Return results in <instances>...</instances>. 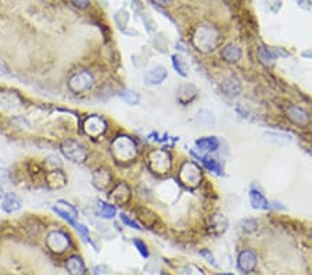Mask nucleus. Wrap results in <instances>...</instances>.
Segmentation results:
<instances>
[{
  "label": "nucleus",
  "mask_w": 312,
  "mask_h": 275,
  "mask_svg": "<svg viewBox=\"0 0 312 275\" xmlns=\"http://www.w3.org/2000/svg\"><path fill=\"white\" fill-rule=\"evenodd\" d=\"M221 35L213 25H200L193 34V44L201 52H213L219 44Z\"/></svg>",
  "instance_id": "nucleus-1"
},
{
  "label": "nucleus",
  "mask_w": 312,
  "mask_h": 275,
  "mask_svg": "<svg viewBox=\"0 0 312 275\" xmlns=\"http://www.w3.org/2000/svg\"><path fill=\"white\" fill-rule=\"evenodd\" d=\"M111 152L117 162H131L136 157V145L129 136H118L111 143Z\"/></svg>",
  "instance_id": "nucleus-2"
},
{
  "label": "nucleus",
  "mask_w": 312,
  "mask_h": 275,
  "mask_svg": "<svg viewBox=\"0 0 312 275\" xmlns=\"http://www.w3.org/2000/svg\"><path fill=\"white\" fill-rule=\"evenodd\" d=\"M61 153L64 154L65 158H68L72 163H84L88 158V149L84 145L74 139H67L61 143Z\"/></svg>",
  "instance_id": "nucleus-3"
},
{
  "label": "nucleus",
  "mask_w": 312,
  "mask_h": 275,
  "mask_svg": "<svg viewBox=\"0 0 312 275\" xmlns=\"http://www.w3.org/2000/svg\"><path fill=\"white\" fill-rule=\"evenodd\" d=\"M46 246L50 251H53L56 255H61L69 249L71 239L68 234H65L64 231L55 230V231H50L46 236Z\"/></svg>",
  "instance_id": "nucleus-4"
},
{
  "label": "nucleus",
  "mask_w": 312,
  "mask_h": 275,
  "mask_svg": "<svg viewBox=\"0 0 312 275\" xmlns=\"http://www.w3.org/2000/svg\"><path fill=\"white\" fill-rule=\"evenodd\" d=\"M93 75L89 71H80L69 77L68 88L74 94H84L93 86Z\"/></svg>",
  "instance_id": "nucleus-5"
},
{
  "label": "nucleus",
  "mask_w": 312,
  "mask_h": 275,
  "mask_svg": "<svg viewBox=\"0 0 312 275\" xmlns=\"http://www.w3.org/2000/svg\"><path fill=\"white\" fill-rule=\"evenodd\" d=\"M24 106L22 99L14 92L2 90L0 92V111L2 113H15Z\"/></svg>",
  "instance_id": "nucleus-6"
},
{
  "label": "nucleus",
  "mask_w": 312,
  "mask_h": 275,
  "mask_svg": "<svg viewBox=\"0 0 312 275\" xmlns=\"http://www.w3.org/2000/svg\"><path fill=\"white\" fill-rule=\"evenodd\" d=\"M179 177H180V181L184 182L185 185L194 188L197 187L198 182L201 181V171L193 163H185Z\"/></svg>",
  "instance_id": "nucleus-7"
},
{
  "label": "nucleus",
  "mask_w": 312,
  "mask_h": 275,
  "mask_svg": "<svg viewBox=\"0 0 312 275\" xmlns=\"http://www.w3.org/2000/svg\"><path fill=\"white\" fill-rule=\"evenodd\" d=\"M150 167L157 172L168 171L171 167V160H169L168 153L163 152V150H155L151 152L149 156Z\"/></svg>",
  "instance_id": "nucleus-8"
},
{
  "label": "nucleus",
  "mask_w": 312,
  "mask_h": 275,
  "mask_svg": "<svg viewBox=\"0 0 312 275\" xmlns=\"http://www.w3.org/2000/svg\"><path fill=\"white\" fill-rule=\"evenodd\" d=\"M85 132L88 133L89 136L97 138L100 135H103L107 129V124L103 118L99 116H92V117L86 118V121L84 124Z\"/></svg>",
  "instance_id": "nucleus-9"
},
{
  "label": "nucleus",
  "mask_w": 312,
  "mask_h": 275,
  "mask_svg": "<svg viewBox=\"0 0 312 275\" xmlns=\"http://www.w3.org/2000/svg\"><path fill=\"white\" fill-rule=\"evenodd\" d=\"M55 213H57L61 218L67 220V222H69L71 225H75V218L78 217V210L75 209L72 204H69L67 201L64 200H59L56 207H53Z\"/></svg>",
  "instance_id": "nucleus-10"
},
{
  "label": "nucleus",
  "mask_w": 312,
  "mask_h": 275,
  "mask_svg": "<svg viewBox=\"0 0 312 275\" xmlns=\"http://www.w3.org/2000/svg\"><path fill=\"white\" fill-rule=\"evenodd\" d=\"M239 268L243 272H253L257 267V256L251 250H243L238 257Z\"/></svg>",
  "instance_id": "nucleus-11"
},
{
  "label": "nucleus",
  "mask_w": 312,
  "mask_h": 275,
  "mask_svg": "<svg viewBox=\"0 0 312 275\" xmlns=\"http://www.w3.org/2000/svg\"><path fill=\"white\" fill-rule=\"evenodd\" d=\"M168 77V71L163 65H157L153 70H150L147 74L144 75V84L149 86H155V85H161Z\"/></svg>",
  "instance_id": "nucleus-12"
},
{
  "label": "nucleus",
  "mask_w": 312,
  "mask_h": 275,
  "mask_svg": "<svg viewBox=\"0 0 312 275\" xmlns=\"http://www.w3.org/2000/svg\"><path fill=\"white\" fill-rule=\"evenodd\" d=\"M109 197L110 200L114 201L115 204H125L131 199V189L126 184L121 182L118 185H115L114 189L110 192Z\"/></svg>",
  "instance_id": "nucleus-13"
},
{
  "label": "nucleus",
  "mask_w": 312,
  "mask_h": 275,
  "mask_svg": "<svg viewBox=\"0 0 312 275\" xmlns=\"http://www.w3.org/2000/svg\"><path fill=\"white\" fill-rule=\"evenodd\" d=\"M286 116L290 121L297 124L300 127H305L309 123V116H308L307 111L304 108L297 107V106H289L286 108Z\"/></svg>",
  "instance_id": "nucleus-14"
},
{
  "label": "nucleus",
  "mask_w": 312,
  "mask_h": 275,
  "mask_svg": "<svg viewBox=\"0 0 312 275\" xmlns=\"http://www.w3.org/2000/svg\"><path fill=\"white\" fill-rule=\"evenodd\" d=\"M65 268L69 272V275H85L86 274V267L82 260V257L78 255L71 256L65 261Z\"/></svg>",
  "instance_id": "nucleus-15"
},
{
  "label": "nucleus",
  "mask_w": 312,
  "mask_h": 275,
  "mask_svg": "<svg viewBox=\"0 0 312 275\" xmlns=\"http://www.w3.org/2000/svg\"><path fill=\"white\" fill-rule=\"evenodd\" d=\"M92 181H93L94 187L99 188L101 191L107 189V188L111 185V181H113V177L107 168H99L93 172V177H92Z\"/></svg>",
  "instance_id": "nucleus-16"
},
{
  "label": "nucleus",
  "mask_w": 312,
  "mask_h": 275,
  "mask_svg": "<svg viewBox=\"0 0 312 275\" xmlns=\"http://www.w3.org/2000/svg\"><path fill=\"white\" fill-rule=\"evenodd\" d=\"M46 181H47V185L53 189H60L63 188L67 184V177L65 174L61 171V168H57V170H51V171H47L46 174Z\"/></svg>",
  "instance_id": "nucleus-17"
},
{
  "label": "nucleus",
  "mask_w": 312,
  "mask_h": 275,
  "mask_svg": "<svg viewBox=\"0 0 312 275\" xmlns=\"http://www.w3.org/2000/svg\"><path fill=\"white\" fill-rule=\"evenodd\" d=\"M221 86H222L223 94L226 96H230V98L238 96L242 92V85H240V81L236 77H228L226 79H223Z\"/></svg>",
  "instance_id": "nucleus-18"
},
{
  "label": "nucleus",
  "mask_w": 312,
  "mask_h": 275,
  "mask_svg": "<svg viewBox=\"0 0 312 275\" xmlns=\"http://www.w3.org/2000/svg\"><path fill=\"white\" fill-rule=\"evenodd\" d=\"M221 56L226 63H238L239 60L242 59V50L238 44L229 43L223 48Z\"/></svg>",
  "instance_id": "nucleus-19"
},
{
  "label": "nucleus",
  "mask_w": 312,
  "mask_h": 275,
  "mask_svg": "<svg viewBox=\"0 0 312 275\" xmlns=\"http://www.w3.org/2000/svg\"><path fill=\"white\" fill-rule=\"evenodd\" d=\"M21 206H22V201H21L20 197L14 195V193H9V195L5 197L3 203H2V210L11 214V213L18 212Z\"/></svg>",
  "instance_id": "nucleus-20"
},
{
  "label": "nucleus",
  "mask_w": 312,
  "mask_h": 275,
  "mask_svg": "<svg viewBox=\"0 0 312 275\" xmlns=\"http://www.w3.org/2000/svg\"><path fill=\"white\" fill-rule=\"evenodd\" d=\"M250 203H251L253 209H257V210H268L269 209V201L267 200V197L255 189L250 191Z\"/></svg>",
  "instance_id": "nucleus-21"
},
{
  "label": "nucleus",
  "mask_w": 312,
  "mask_h": 275,
  "mask_svg": "<svg viewBox=\"0 0 312 275\" xmlns=\"http://www.w3.org/2000/svg\"><path fill=\"white\" fill-rule=\"evenodd\" d=\"M197 96V89L194 88L193 85H184L180 86L178 92V100L182 104L190 103L192 100H194Z\"/></svg>",
  "instance_id": "nucleus-22"
},
{
  "label": "nucleus",
  "mask_w": 312,
  "mask_h": 275,
  "mask_svg": "<svg viewBox=\"0 0 312 275\" xmlns=\"http://www.w3.org/2000/svg\"><path fill=\"white\" fill-rule=\"evenodd\" d=\"M196 146L204 152H215L219 148V141L215 136L201 138V139L196 141Z\"/></svg>",
  "instance_id": "nucleus-23"
},
{
  "label": "nucleus",
  "mask_w": 312,
  "mask_h": 275,
  "mask_svg": "<svg viewBox=\"0 0 312 275\" xmlns=\"http://www.w3.org/2000/svg\"><path fill=\"white\" fill-rule=\"evenodd\" d=\"M97 214L103 218H107V220H113L117 216V209L110 203L99 200L97 201Z\"/></svg>",
  "instance_id": "nucleus-24"
},
{
  "label": "nucleus",
  "mask_w": 312,
  "mask_h": 275,
  "mask_svg": "<svg viewBox=\"0 0 312 275\" xmlns=\"http://www.w3.org/2000/svg\"><path fill=\"white\" fill-rule=\"evenodd\" d=\"M258 54V59H259V61L264 64V65H272L273 64V60H275V54H273V52L271 49H268V48H264V46H261L259 49H258L257 52Z\"/></svg>",
  "instance_id": "nucleus-25"
},
{
  "label": "nucleus",
  "mask_w": 312,
  "mask_h": 275,
  "mask_svg": "<svg viewBox=\"0 0 312 275\" xmlns=\"http://www.w3.org/2000/svg\"><path fill=\"white\" fill-rule=\"evenodd\" d=\"M119 96L122 98L125 103L131 104V106H136V104L140 103V96L135 90H132V89H122Z\"/></svg>",
  "instance_id": "nucleus-26"
},
{
  "label": "nucleus",
  "mask_w": 312,
  "mask_h": 275,
  "mask_svg": "<svg viewBox=\"0 0 312 275\" xmlns=\"http://www.w3.org/2000/svg\"><path fill=\"white\" fill-rule=\"evenodd\" d=\"M197 120L198 123L203 124V125H205V127H211V125H214L215 124V116H214L210 110H200L197 113Z\"/></svg>",
  "instance_id": "nucleus-27"
},
{
  "label": "nucleus",
  "mask_w": 312,
  "mask_h": 275,
  "mask_svg": "<svg viewBox=\"0 0 312 275\" xmlns=\"http://www.w3.org/2000/svg\"><path fill=\"white\" fill-rule=\"evenodd\" d=\"M200 160H201V163L205 166L207 170L214 171L215 174H221V167H219L218 162H217L215 158L208 157V156H200Z\"/></svg>",
  "instance_id": "nucleus-28"
},
{
  "label": "nucleus",
  "mask_w": 312,
  "mask_h": 275,
  "mask_svg": "<svg viewBox=\"0 0 312 275\" xmlns=\"http://www.w3.org/2000/svg\"><path fill=\"white\" fill-rule=\"evenodd\" d=\"M45 166L47 168V171H51V170H57V168H61V160H60L57 156L51 154V156H47L45 158Z\"/></svg>",
  "instance_id": "nucleus-29"
},
{
  "label": "nucleus",
  "mask_w": 312,
  "mask_h": 275,
  "mask_svg": "<svg viewBox=\"0 0 312 275\" xmlns=\"http://www.w3.org/2000/svg\"><path fill=\"white\" fill-rule=\"evenodd\" d=\"M172 65L173 68L176 70V73H178L179 75H182V77H186V75H188V73H186V65H185L184 60L180 59L179 56H173Z\"/></svg>",
  "instance_id": "nucleus-30"
},
{
  "label": "nucleus",
  "mask_w": 312,
  "mask_h": 275,
  "mask_svg": "<svg viewBox=\"0 0 312 275\" xmlns=\"http://www.w3.org/2000/svg\"><path fill=\"white\" fill-rule=\"evenodd\" d=\"M132 242H134L135 247L138 249V251L140 253V256H142V257H144V259H147V257H149V255H150L149 249H147V245H146V243H144L142 239H138V238H135Z\"/></svg>",
  "instance_id": "nucleus-31"
},
{
  "label": "nucleus",
  "mask_w": 312,
  "mask_h": 275,
  "mask_svg": "<svg viewBox=\"0 0 312 275\" xmlns=\"http://www.w3.org/2000/svg\"><path fill=\"white\" fill-rule=\"evenodd\" d=\"M119 218H121V221L124 222L126 226H129V228H134V230H138V231H140V230H142V226L139 225L136 221H134L132 218H129L126 214H119Z\"/></svg>",
  "instance_id": "nucleus-32"
},
{
  "label": "nucleus",
  "mask_w": 312,
  "mask_h": 275,
  "mask_svg": "<svg viewBox=\"0 0 312 275\" xmlns=\"http://www.w3.org/2000/svg\"><path fill=\"white\" fill-rule=\"evenodd\" d=\"M243 230L246 232H254L257 230V221L255 220H244L242 222Z\"/></svg>",
  "instance_id": "nucleus-33"
},
{
  "label": "nucleus",
  "mask_w": 312,
  "mask_h": 275,
  "mask_svg": "<svg viewBox=\"0 0 312 275\" xmlns=\"http://www.w3.org/2000/svg\"><path fill=\"white\" fill-rule=\"evenodd\" d=\"M74 226H75V230L80 232L81 236H82L84 239H89V230H88V226L82 225V224H78V222H76Z\"/></svg>",
  "instance_id": "nucleus-34"
},
{
  "label": "nucleus",
  "mask_w": 312,
  "mask_h": 275,
  "mask_svg": "<svg viewBox=\"0 0 312 275\" xmlns=\"http://www.w3.org/2000/svg\"><path fill=\"white\" fill-rule=\"evenodd\" d=\"M9 179H10V174H9V171H7L6 168L0 167V187L6 185V184L9 182Z\"/></svg>",
  "instance_id": "nucleus-35"
},
{
  "label": "nucleus",
  "mask_w": 312,
  "mask_h": 275,
  "mask_svg": "<svg viewBox=\"0 0 312 275\" xmlns=\"http://www.w3.org/2000/svg\"><path fill=\"white\" fill-rule=\"evenodd\" d=\"M201 256H203V257H205L208 263H210V264H213L214 267H217V265H218V264H217V261H215V259H214V256L210 253V250H203V251H201Z\"/></svg>",
  "instance_id": "nucleus-36"
},
{
  "label": "nucleus",
  "mask_w": 312,
  "mask_h": 275,
  "mask_svg": "<svg viewBox=\"0 0 312 275\" xmlns=\"http://www.w3.org/2000/svg\"><path fill=\"white\" fill-rule=\"evenodd\" d=\"M71 3L78 9H86L89 6V0H71Z\"/></svg>",
  "instance_id": "nucleus-37"
},
{
  "label": "nucleus",
  "mask_w": 312,
  "mask_h": 275,
  "mask_svg": "<svg viewBox=\"0 0 312 275\" xmlns=\"http://www.w3.org/2000/svg\"><path fill=\"white\" fill-rule=\"evenodd\" d=\"M151 2L159 7H165V6L171 5V0H151Z\"/></svg>",
  "instance_id": "nucleus-38"
},
{
  "label": "nucleus",
  "mask_w": 312,
  "mask_h": 275,
  "mask_svg": "<svg viewBox=\"0 0 312 275\" xmlns=\"http://www.w3.org/2000/svg\"><path fill=\"white\" fill-rule=\"evenodd\" d=\"M7 74H9V68H7V65L0 60V75H7Z\"/></svg>",
  "instance_id": "nucleus-39"
},
{
  "label": "nucleus",
  "mask_w": 312,
  "mask_h": 275,
  "mask_svg": "<svg viewBox=\"0 0 312 275\" xmlns=\"http://www.w3.org/2000/svg\"><path fill=\"white\" fill-rule=\"evenodd\" d=\"M222 275H233V274H222Z\"/></svg>",
  "instance_id": "nucleus-40"
},
{
  "label": "nucleus",
  "mask_w": 312,
  "mask_h": 275,
  "mask_svg": "<svg viewBox=\"0 0 312 275\" xmlns=\"http://www.w3.org/2000/svg\"><path fill=\"white\" fill-rule=\"evenodd\" d=\"M311 234H312V230H311Z\"/></svg>",
  "instance_id": "nucleus-41"
}]
</instances>
